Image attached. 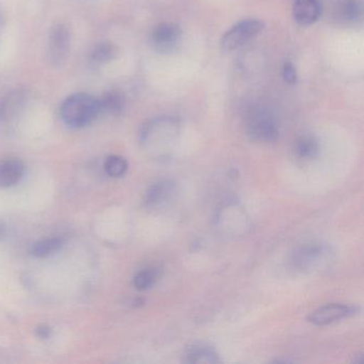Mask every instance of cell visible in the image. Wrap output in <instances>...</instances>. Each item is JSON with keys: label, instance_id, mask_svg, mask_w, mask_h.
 <instances>
[{"label": "cell", "instance_id": "18", "mask_svg": "<svg viewBox=\"0 0 364 364\" xmlns=\"http://www.w3.org/2000/svg\"><path fill=\"white\" fill-rule=\"evenodd\" d=\"M63 246V238L50 237L36 242L33 247V255L37 257H46L60 250Z\"/></svg>", "mask_w": 364, "mask_h": 364}, {"label": "cell", "instance_id": "4", "mask_svg": "<svg viewBox=\"0 0 364 364\" xmlns=\"http://www.w3.org/2000/svg\"><path fill=\"white\" fill-rule=\"evenodd\" d=\"M72 29L67 22L58 21L50 27L48 39V58L53 67H63L69 57Z\"/></svg>", "mask_w": 364, "mask_h": 364}, {"label": "cell", "instance_id": "8", "mask_svg": "<svg viewBox=\"0 0 364 364\" xmlns=\"http://www.w3.org/2000/svg\"><path fill=\"white\" fill-rule=\"evenodd\" d=\"M359 306L345 304H330L321 306L309 315L308 319L313 325L327 326L342 319L348 318L359 312Z\"/></svg>", "mask_w": 364, "mask_h": 364}, {"label": "cell", "instance_id": "2", "mask_svg": "<svg viewBox=\"0 0 364 364\" xmlns=\"http://www.w3.org/2000/svg\"><path fill=\"white\" fill-rule=\"evenodd\" d=\"M178 131V122L173 119H156L144 125L140 134V140L149 150L164 153V150L169 148L170 142L176 138Z\"/></svg>", "mask_w": 364, "mask_h": 364}, {"label": "cell", "instance_id": "6", "mask_svg": "<svg viewBox=\"0 0 364 364\" xmlns=\"http://www.w3.org/2000/svg\"><path fill=\"white\" fill-rule=\"evenodd\" d=\"M264 24L257 18L240 21L231 27L221 38L220 46L223 52H232L248 43L263 31Z\"/></svg>", "mask_w": 364, "mask_h": 364}, {"label": "cell", "instance_id": "19", "mask_svg": "<svg viewBox=\"0 0 364 364\" xmlns=\"http://www.w3.org/2000/svg\"><path fill=\"white\" fill-rule=\"evenodd\" d=\"M159 276V269L156 268H146L136 274L135 278H134V285L138 291H146L156 283Z\"/></svg>", "mask_w": 364, "mask_h": 364}, {"label": "cell", "instance_id": "11", "mask_svg": "<svg viewBox=\"0 0 364 364\" xmlns=\"http://www.w3.org/2000/svg\"><path fill=\"white\" fill-rule=\"evenodd\" d=\"M321 14L319 0H295L293 18L300 26H310L318 21Z\"/></svg>", "mask_w": 364, "mask_h": 364}, {"label": "cell", "instance_id": "14", "mask_svg": "<svg viewBox=\"0 0 364 364\" xmlns=\"http://www.w3.org/2000/svg\"><path fill=\"white\" fill-rule=\"evenodd\" d=\"M28 97L23 90L12 91L0 101V120L6 121L16 116L26 103Z\"/></svg>", "mask_w": 364, "mask_h": 364}, {"label": "cell", "instance_id": "12", "mask_svg": "<svg viewBox=\"0 0 364 364\" xmlns=\"http://www.w3.org/2000/svg\"><path fill=\"white\" fill-rule=\"evenodd\" d=\"M183 361L186 363H218L220 357L210 345L193 343L185 349Z\"/></svg>", "mask_w": 364, "mask_h": 364}, {"label": "cell", "instance_id": "13", "mask_svg": "<svg viewBox=\"0 0 364 364\" xmlns=\"http://www.w3.org/2000/svg\"><path fill=\"white\" fill-rule=\"evenodd\" d=\"M25 172V166L18 159H8L0 161V187L9 188L21 182Z\"/></svg>", "mask_w": 364, "mask_h": 364}, {"label": "cell", "instance_id": "22", "mask_svg": "<svg viewBox=\"0 0 364 364\" xmlns=\"http://www.w3.org/2000/svg\"><path fill=\"white\" fill-rule=\"evenodd\" d=\"M36 331H37V336L41 338H50V333H52V330L46 327V326H40V327L37 328Z\"/></svg>", "mask_w": 364, "mask_h": 364}, {"label": "cell", "instance_id": "1", "mask_svg": "<svg viewBox=\"0 0 364 364\" xmlns=\"http://www.w3.org/2000/svg\"><path fill=\"white\" fill-rule=\"evenodd\" d=\"M101 114L99 99L87 93H74L61 104L60 116L68 127L82 129Z\"/></svg>", "mask_w": 364, "mask_h": 364}, {"label": "cell", "instance_id": "15", "mask_svg": "<svg viewBox=\"0 0 364 364\" xmlns=\"http://www.w3.org/2000/svg\"><path fill=\"white\" fill-rule=\"evenodd\" d=\"M101 114H107L110 116H119L122 114L125 107V97L121 91H106L101 99H99Z\"/></svg>", "mask_w": 364, "mask_h": 364}, {"label": "cell", "instance_id": "7", "mask_svg": "<svg viewBox=\"0 0 364 364\" xmlns=\"http://www.w3.org/2000/svg\"><path fill=\"white\" fill-rule=\"evenodd\" d=\"M182 31L173 23H161L153 29L151 43L159 53L169 54L176 52L182 42Z\"/></svg>", "mask_w": 364, "mask_h": 364}, {"label": "cell", "instance_id": "21", "mask_svg": "<svg viewBox=\"0 0 364 364\" xmlns=\"http://www.w3.org/2000/svg\"><path fill=\"white\" fill-rule=\"evenodd\" d=\"M282 76L287 84L295 85L297 82V71L291 61H287L283 65Z\"/></svg>", "mask_w": 364, "mask_h": 364}, {"label": "cell", "instance_id": "20", "mask_svg": "<svg viewBox=\"0 0 364 364\" xmlns=\"http://www.w3.org/2000/svg\"><path fill=\"white\" fill-rule=\"evenodd\" d=\"M129 164L127 159L118 155L108 157L105 161V171L112 178H121L127 173Z\"/></svg>", "mask_w": 364, "mask_h": 364}, {"label": "cell", "instance_id": "3", "mask_svg": "<svg viewBox=\"0 0 364 364\" xmlns=\"http://www.w3.org/2000/svg\"><path fill=\"white\" fill-rule=\"evenodd\" d=\"M246 129L249 137L259 142H274L279 137V127L274 117L263 107L252 108L247 114Z\"/></svg>", "mask_w": 364, "mask_h": 364}, {"label": "cell", "instance_id": "17", "mask_svg": "<svg viewBox=\"0 0 364 364\" xmlns=\"http://www.w3.org/2000/svg\"><path fill=\"white\" fill-rule=\"evenodd\" d=\"M118 55V48L112 42H100L91 50L90 61L95 65H103L114 60Z\"/></svg>", "mask_w": 364, "mask_h": 364}, {"label": "cell", "instance_id": "9", "mask_svg": "<svg viewBox=\"0 0 364 364\" xmlns=\"http://www.w3.org/2000/svg\"><path fill=\"white\" fill-rule=\"evenodd\" d=\"M178 193V187L172 180L164 178L151 185L144 196V204L149 208H166L173 201Z\"/></svg>", "mask_w": 364, "mask_h": 364}, {"label": "cell", "instance_id": "23", "mask_svg": "<svg viewBox=\"0 0 364 364\" xmlns=\"http://www.w3.org/2000/svg\"><path fill=\"white\" fill-rule=\"evenodd\" d=\"M1 29H3V20H1V16H0V33H1Z\"/></svg>", "mask_w": 364, "mask_h": 364}, {"label": "cell", "instance_id": "10", "mask_svg": "<svg viewBox=\"0 0 364 364\" xmlns=\"http://www.w3.org/2000/svg\"><path fill=\"white\" fill-rule=\"evenodd\" d=\"M331 14L341 24L357 23L363 14V0H333Z\"/></svg>", "mask_w": 364, "mask_h": 364}, {"label": "cell", "instance_id": "5", "mask_svg": "<svg viewBox=\"0 0 364 364\" xmlns=\"http://www.w3.org/2000/svg\"><path fill=\"white\" fill-rule=\"evenodd\" d=\"M331 255V249L327 245L308 242L295 249L291 262L297 269L311 272L326 265L330 261Z\"/></svg>", "mask_w": 364, "mask_h": 364}, {"label": "cell", "instance_id": "16", "mask_svg": "<svg viewBox=\"0 0 364 364\" xmlns=\"http://www.w3.org/2000/svg\"><path fill=\"white\" fill-rule=\"evenodd\" d=\"M294 153L300 159H316L319 154V144L316 138L311 135L300 136L294 144Z\"/></svg>", "mask_w": 364, "mask_h": 364}]
</instances>
